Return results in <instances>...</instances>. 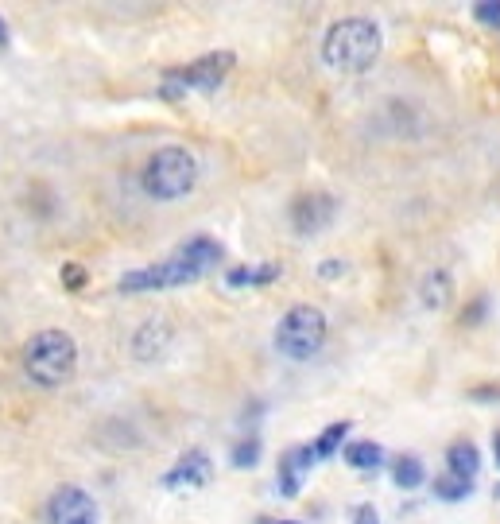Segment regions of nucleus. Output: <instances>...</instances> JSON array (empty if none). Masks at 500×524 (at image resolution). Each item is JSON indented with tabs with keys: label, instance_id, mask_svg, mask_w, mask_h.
I'll list each match as a JSON object with an SVG mask.
<instances>
[{
	"label": "nucleus",
	"instance_id": "nucleus-1",
	"mask_svg": "<svg viewBox=\"0 0 500 524\" xmlns=\"http://www.w3.org/2000/svg\"><path fill=\"white\" fill-rule=\"evenodd\" d=\"M221 264V245L214 237H190L187 245H179L167 261L148 264V268H132L121 276V292L140 295V292H171V288H187L194 280L210 276Z\"/></svg>",
	"mask_w": 500,
	"mask_h": 524
},
{
	"label": "nucleus",
	"instance_id": "nucleus-2",
	"mask_svg": "<svg viewBox=\"0 0 500 524\" xmlns=\"http://www.w3.org/2000/svg\"><path fill=\"white\" fill-rule=\"evenodd\" d=\"M384 51L380 24L369 16H345L334 20L322 35V63L338 74H365L373 70Z\"/></svg>",
	"mask_w": 500,
	"mask_h": 524
},
{
	"label": "nucleus",
	"instance_id": "nucleus-3",
	"mask_svg": "<svg viewBox=\"0 0 500 524\" xmlns=\"http://www.w3.org/2000/svg\"><path fill=\"white\" fill-rule=\"evenodd\" d=\"M198 175H202L198 156L183 144H167V148H156L148 164L140 167V191L156 202H179L194 195Z\"/></svg>",
	"mask_w": 500,
	"mask_h": 524
},
{
	"label": "nucleus",
	"instance_id": "nucleus-4",
	"mask_svg": "<svg viewBox=\"0 0 500 524\" xmlns=\"http://www.w3.org/2000/svg\"><path fill=\"white\" fill-rule=\"evenodd\" d=\"M24 373L39 389H63L78 373V342L66 330H39L24 346Z\"/></svg>",
	"mask_w": 500,
	"mask_h": 524
},
{
	"label": "nucleus",
	"instance_id": "nucleus-5",
	"mask_svg": "<svg viewBox=\"0 0 500 524\" xmlns=\"http://www.w3.org/2000/svg\"><path fill=\"white\" fill-rule=\"evenodd\" d=\"M326 334H330V323L326 315L311 307V303H295L283 311V319L276 323V354L287 361H311L322 346H326Z\"/></svg>",
	"mask_w": 500,
	"mask_h": 524
},
{
	"label": "nucleus",
	"instance_id": "nucleus-6",
	"mask_svg": "<svg viewBox=\"0 0 500 524\" xmlns=\"http://www.w3.org/2000/svg\"><path fill=\"white\" fill-rule=\"evenodd\" d=\"M233 66H237V55H233V51H210V55H202V59H194V63H187V66H171V70H163L159 98L179 101V98H187L190 90L214 94L221 82L229 78Z\"/></svg>",
	"mask_w": 500,
	"mask_h": 524
},
{
	"label": "nucleus",
	"instance_id": "nucleus-7",
	"mask_svg": "<svg viewBox=\"0 0 500 524\" xmlns=\"http://www.w3.org/2000/svg\"><path fill=\"white\" fill-rule=\"evenodd\" d=\"M334 214H338V198L326 195V191H303V195L291 198V210H287V218H291L299 237L322 233L334 222Z\"/></svg>",
	"mask_w": 500,
	"mask_h": 524
},
{
	"label": "nucleus",
	"instance_id": "nucleus-8",
	"mask_svg": "<svg viewBox=\"0 0 500 524\" xmlns=\"http://www.w3.org/2000/svg\"><path fill=\"white\" fill-rule=\"evenodd\" d=\"M47 524H97V501L82 486H59L47 501Z\"/></svg>",
	"mask_w": 500,
	"mask_h": 524
},
{
	"label": "nucleus",
	"instance_id": "nucleus-9",
	"mask_svg": "<svg viewBox=\"0 0 500 524\" xmlns=\"http://www.w3.org/2000/svg\"><path fill=\"white\" fill-rule=\"evenodd\" d=\"M171 338H175V323H171L167 315H152V319H144L140 330L132 334V358L156 361L159 354L171 346Z\"/></svg>",
	"mask_w": 500,
	"mask_h": 524
},
{
	"label": "nucleus",
	"instance_id": "nucleus-10",
	"mask_svg": "<svg viewBox=\"0 0 500 524\" xmlns=\"http://www.w3.org/2000/svg\"><path fill=\"white\" fill-rule=\"evenodd\" d=\"M210 474H214L210 455L206 451H187L183 459L163 474V490H198V486L210 482Z\"/></svg>",
	"mask_w": 500,
	"mask_h": 524
},
{
	"label": "nucleus",
	"instance_id": "nucleus-11",
	"mask_svg": "<svg viewBox=\"0 0 500 524\" xmlns=\"http://www.w3.org/2000/svg\"><path fill=\"white\" fill-rule=\"evenodd\" d=\"M314 462L318 459H314L311 443L283 451L280 455V478H276V493H280V497H299V490H303V482H307V474H311Z\"/></svg>",
	"mask_w": 500,
	"mask_h": 524
},
{
	"label": "nucleus",
	"instance_id": "nucleus-12",
	"mask_svg": "<svg viewBox=\"0 0 500 524\" xmlns=\"http://www.w3.org/2000/svg\"><path fill=\"white\" fill-rule=\"evenodd\" d=\"M446 474H454V478H466L473 482L477 474H481V451L469 443V439H458V443H450L446 447Z\"/></svg>",
	"mask_w": 500,
	"mask_h": 524
},
{
	"label": "nucleus",
	"instance_id": "nucleus-13",
	"mask_svg": "<svg viewBox=\"0 0 500 524\" xmlns=\"http://www.w3.org/2000/svg\"><path fill=\"white\" fill-rule=\"evenodd\" d=\"M276 280H280V264H241V268L225 272L229 288H268Z\"/></svg>",
	"mask_w": 500,
	"mask_h": 524
},
{
	"label": "nucleus",
	"instance_id": "nucleus-14",
	"mask_svg": "<svg viewBox=\"0 0 500 524\" xmlns=\"http://www.w3.org/2000/svg\"><path fill=\"white\" fill-rule=\"evenodd\" d=\"M342 459L353 466V470H361V474H373V470H380L384 466V447L380 443H373V439H357V443H345L342 447Z\"/></svg>",
	"mask_w": 500,
	"mask_h": 524
},
{
	"label": "nucleus",
	"instance_id": "nucleus-15",
	"mask_svg": "<svg viewBox=\"0 0 500 524\" xmlns=\"http://www.w3.org/2000/svg\"><path fill=\"white\" fill-rule=\"evenodd\" d=\"M392 482L400 490H419L427 482V470H423V462L415 459V455H400V459L392 462Z\"/></svg>",
	"mask_w": 500,
	"mask_h": 524
},
{
	"label": "nucleus",
	"instance_id": "nucleus-16",
	"mask_svg": "<svg viewBox=\"0 0 500 524\" xmlns=\"http://www.w3.org/2000/svg\"><path fill=\"white\" fill-rule=\"evenodd\" d=\"M450 295H454V280H450V272L446 268H438V272H431L427 280H423V303L427 307H446L450 303Z\"/></svg>",
	"mask_w": 500,
	"mask_h": 524
},
{
	"label": "nucleus",
	"instance_id": "nucleus-17",
	"mask_svg": "<svg viewBox=\"0 0 500 524\" xmlns=\"http://www.w3.org/2000/svg\"><path fill=\"white\" fill-rule=\"evenodd\" d=\"M349 439V420H338V424H330L318 439L311 443L314 459H330V455H338L342 451V443Z\"/></svg>",
	"mask_w": 500,
	"mask_h": 524
},
{
	"label": "nucleus",
	"instance_id": "nucleus-18",
	"mask_svg": "<svg viewBox=\"0 0 500 524\" xmlns=\"http://www.w3.org/2000/svg\"><path fill=\"white\" fill-rule=\"evenodd\" d=\"M469 493H473V482H466V478H454V474H438L435 478V497L438 501H446V505L466 501Z\"/></svg>",
	"mask_w": 500,
	"mask_h": 524
},
{
	"label": "nucleus",
	"instance_id": "nucleus-19",
	"mask_svg": "<svg viewBox=\"0 0 500 524\" xmlns=\"http://www.w3.org/2000/svg\"><path fill=\"white\" fill-rule=\"evenodd\" d=\"M260 455H264V443L252 435V439H241L237 447H233V455H229V462L237 466V470H249V466H256L260 462Z\"/></svg>",
	"mask_w": 500,
	"mask_h": 524
},
{
	"label": "nucleus",
	"instance_id": "nucleus-20",
	"mask_svg": "<svg viewBox=\"0 0 500 524\" xmlns=\"http://www.w3.org/2000/svg\"><path fill=\"white\" fill-rule=\"evenodd\" d=\"M489 307H493V299H489V295L485 292L473 295L466 307H462V319H458V323H462V327H481V323L489 319Z\"/></svg>",
	"mask_w": 500,
	"mask_h": 524
},
{
	"label": "nucleus",
	"instance_id": "nucleus-21",
	"mask_svg": "<svg viewBox=\"0 0 500 524\" xmlns=\"http://www.w3.org/2000/svg\"><path fill=\"white\" fill-rule=\"evenodd\" d=\"M473 20L489 24V28H500V0H481L473 4Z\"/></svg>",
	"mask_w": 500,
	"mask_h": 524
},
{
	"label": "nucleus",
	"instance_id": "nucleus-22",
	"mask_svg": "<svg viewBox=\"0 0 500 524\" xmlns=\"http://www.w3.org/2000/svg\"><path fill=\"white\" fill-rule=\"evenodd\" d=\"M63 284L70 292H82L86 288V268H78V264H63Z\"/></svg>",
	"mask_w": 500,
	"mask_h": 524
},
{
	"label": "nucleus",
	"instance_id": "nucleus-23",
	"mask_svg": "<svg viewBox=\"0 0 500 524\" xmlns=\"http://www.w3.org/2000/svg\"><path fill=\"white\" fill-rule=\"evenodd\" d=\"M353 524H380L373 505H357V513H353Z\"/></svg>",
	"mask_w": 500,
	"mask_h": 524
},
{
	"label": "nucleus",
	"instance_id": "nucleus-24",
	"mask_svg": "<svg viewBox=\"0 0 500 524\" xmlns=\"http://www.w3.org/2000/svg\"><path fill=\"white\" fill-rule=\"evenodd\" d=\"M342 272H345L342 261H322V268H318V276H322V280H334V276H342Z\"/></svg>",
	"mask_w": 500,
	"mask_h": 524
},
{
	"label": "nucleus",
	"instance_id": "nucleus-25",
	"mask_svg": "<svg viewBox=\"0 0 500 524\" xmlns=\"http://www.w3.org/2000/svg\"><path fill=\"white\" fill-rule=\"evenodd\" d=\"M473 400H500V385H485V389H473Z\"/></svg>",
	"mask_w": 500,
	"mask_h": 524
},
{
	"label": "nucleus",
	"instance_id": "nucleus-26",
	"mask_svg": "<svg viewBox=\"0 0 500 524\" xmlns=\"http://www.w3.org/2000/svg\"><path fill=\"white\" fill-rule=\"evenodd\" d=\"M0 47H8V24L0 20Z\"/></svg>",
	"mask_w": 500,
	"mask_h": 524
},
{
	"label": "nucleus",
	"instance_id": "nucleus-27",
	"mask_svg": "<svg viewBox=\"0 0 500 524\" xmlns=\"http://www.w3.org/2000/svg\"><path fill=\"white\" fill-rule=\"evenodd\" d=\"M493 455H497V466H500V431L493 435Z\"/></svg>",
	"mask_w": 500,
	"mask_h": 524
},
{
	"label": "nucleus",
	"instance_id": "nucleus-28",
	"mask_svg": "<svg viewBox=\"0 0 500 524\" xmlns=\"http://www.w3.org/2000/svg\"><path fill=\"white\" fill-rule=\"evenodd\" d=\"M280 524H299V521H280Z\"/></svg>",
	"mask_w": 500,
	"mask_h": 524
},
{
	"label": "nucleus",
	"instance_id": "nucleus-29",
	"mask_svg": "<svg viewBox=\"0 0 500 524\" xmlns=\"http://www.w3.org/2000/svg\"><path fill=\"white\" fill-rule=\"evenodd\" d=\"M497 497H500V486H497Z\"/></svg>",
	"mask_w": 500,
	"mask_h": 524
}]
</instances>
